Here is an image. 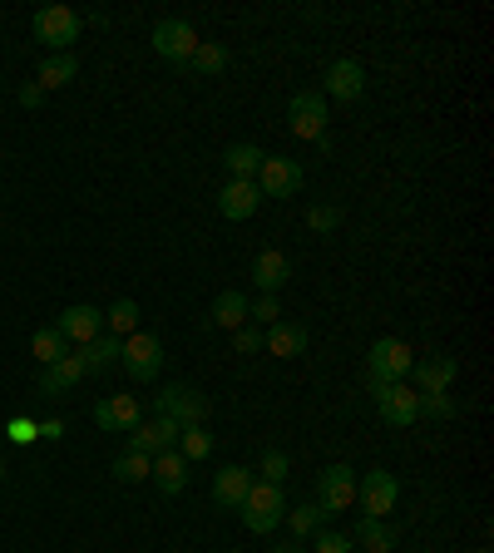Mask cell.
<instances>
[{
  "label": "cell",
  "mask_w": 494,
  "mask_h": 553,
  "mask_svg": "<svg viewBox=\"0 0 494 553\" xmlns=\"http://www.w3.org/2000/svg\"><path fill=\"white\" fill-rule=\"evenodd\" d=\"M35 40L50 50V55H70V45L80 40V15L70 5H40L35 20H30Z\"/></svg>",
  "instance_id": "cell-1"
},
{
  "label": "cell",
  "mask_w": 494,
  "mask_h": 553,
  "mask_svg": "<svg viewBox=\"0 0 494 553\" xmlns=\"http://www.w3.org/2000/svg\"><path fill=\"white\" fill-rule=\"evenodd\" d=\"M238 509H243L247 534H272V529L282 524V514H287V499H282V484H267V479H252V489H247V499L238 504Z\"/></svg>",
  "instance_id": "cell-2"
},
{
  "label": "cell",
  "mask_w": 494,
  "mask_h": 553,
  "mask_svg": "<svg viewBox=\"0 0 494 553\" xmlns=\"http://www.w3.org/2000/svg\"><path fill=\"white\" fill-rule=\"evenodd\" d=\"M287 129L297 134V139H322L327 134V94H317V89H302V94H292V104H287Z\"/></svg>",
  "instance_id": "cell-3"
},
{
  "label": "cell",
  "mask_w": 494,
  "mask_h": 553,
  "mask_svg": "<svg viewBox=\"0 0 494 553\" xmlns=\"http://www.w3.org/2000/svg\"><path fill=\"white\" fill-rule=\"evenodd\" d=\"M119 366H124L134 381H154V376L164 371V341L149 336V331L124 336V356H119Z\"/></svg>",
  "instance_id": "cell-4"
},
{
  "label": "cell",
  "mask_w": 494,
  "mask_h": 553,
  "mask_svg": "<svg viewBox=\"0 0 494 553\" xmlns=\"http://www.w3.org/2000/svg\"><path fill=\"white\" fill-rule=\"evenodd\" d=\"M371 395H376V410H381V420L386 425H415L420 420V395L411 391V386H401V381H371Z\"/></svg>",
  "instance_id": "cell-5"
},
{
  "label": "cell",
  "mask_w": 494,
  "mask_h": 553,
  "mask_svg": "<svg viewBox=\"0 0 494 553\" xmlns=\"http://www.w3.org/2000/svg\"><path fill=\"white\" fill-rule=\"evenodd\" d=\"M317 504H322V514H346L356 504V470L351 465H327L317 474Z\"/></svg>",
  "instance_id": "cell-6"
},
{
  "label": "cell",
  "mask_w": 494,
  "mask_h": 553,
  "mask_svg": "<svg viewBox=\"0 0 494 553\" xmlns=\"http://www.w3.org/2000/svg\"><path fill=\"white\" fill-rule=\"evenodd\" d=\"M411 366H415V356H411V346L406 341H396V336H381L376 346H371V381H406L411 376Z\"/></svg>",
  "instance_id": "cell-7"
},
{
  "label": "cell",
  "mask_w": 494,
  "mask_h": 553,
  "mask_svg": "<svg viewBox=\"0 0 494 553\" xmlns=\"http://www.w3.org/2000/svg\"><path fill=\"white\" fill-rule=\"evenodd\" d=\"M356 499H361V509H366L371 519H386V514L396 509V499H401V479L391 470H371L356 484Z\"/></svg>",
  "instance_id": "cell-8"
},
{
  "label": "cell",
  "mask_w": 494,
  "mask_h": 553,
  "mask_svg": "<svg viewBox=\"0 0 494 553\" xmlns=\"http://www.w3.org/2000/svg\"><path fill=\"white\" fill-rule=\"evenodd\" d=\"M257 193L262 198H292L297 188H302V163H292V158H262V168H257Z\"/></svg>",
  "instance_id": "cell-9"
},
{
  "label": "cell",
  "mask_w": 494,
  "mask_h": 553,
  "mask_svg": "<svg viewBox=\"0 0 494 553\" xmlns=\"http://www.w3.org/2000/svg\"><path fill=\"white\" fill-rule=\"evenodd\" d=\"M159 415L173 420V425H203L208 420V400L193 386H164L159 391Z\"/></svg>",
  "instance_id": "cell-10"
},
{
  "label": "cell",
  "mask_w": 494,
  "mask_h": 553,
  "mask_svg": "<svg viewBox=\"0 0 494 553\" xmlns=\"http://www.w3.org/2000/svg\"><path fill=\"white\" fill-rule=\"evenodd\" d=\"M178 430L183 425H173L164 415H154V420H139L134 430H129V450H139V455H164V450H178Z\"/></svg>",
  "instance_id": "cell-11"
},
{
  "label": "cell",
  "mask_w": 494,
  "mask_h": 553,
  "mask_svg": "<svg viewBox=\"0 0 494 553\" xmlns=\"http://www.w3.org/2000/svg\"><path fill=\"white\" fill-rule=\"evenodd\" d=\"M154 50L164 55L168 65H188V55L198 50V35L188 20H159L154 25Z\"/></svg>",
  "instance_id": "cell-12"
},
{
  "label": "cell",
  "mask_w": 494,
  "mask_h": 553,
  "mask_svg": "<svg viewBox=\"0 0 494 553\" xmlns=\"http://www.w3.org/2000/svg\"><path fill=\"white\" fill-rule=\"evenodd\" d=\"M139 420H144V405H139V395H109V400H99V405H94V425H99L104 435L134 430Z\"/></svg>",
  "instance_id": "cell-13"
},
{
  "label": "cell",
  "mask_w": 494,
  "mask_h": 553,
  "mask_svg": "<svg viewBox=\"0 0 494 553\" xmlns=\"http://www.w3.org/2000/svg\"><path fill=\"white\" fill-rule=\"evenodd\" d=\"M55 331L70 341V346H89L94 336H104V312L99 307H65L60 312V321H55Z\"/></svg>",
  "instance_id": "cell-14"
},
{
  "label": "cell",
  "mask_w": 494,
  "mask_h": 553,
  "mask_svg": "<svg viewBox=\"0 0 494 553\" xmlns=\"http://www.w3.org/2000/svg\"><path fill=\"white\" fill-rule=\"evenodd\" d=\"M257 208H262V193H257L252 178H228V188L218 193V213H223L228 223H247Z\"/></svg>",
  "instance_id": "cell-15"
},
{
  "label": "cell",
  "mask_w": 494,
  "mask_h": 553,
  "mask_svg": "<svg viewBox=\"0 0 494 553\" xmlns=\"http://www.w3.org/2000/svg\"><path fill=\"white\" fill-rule=\"evenodd\" d=\"M411 376H415V386H420L415 395H440V391H450V381L460 376V361L455 356H425V361L411 366Z\"/></svg>",
  "instance_id": "cell-16"
},
{
  "label": "cell",
  "mask_w": 494,
  "mask_h": 553,
  "mask_svg": "<svg viewBox=\"0 0 494 553\" xmlns=\"http://www.w3.org/2000/svg\"><path fill=\"white\" fill-rule=\"evenodd\" d=\"M287 277H292V262H287L277 247L257 252V262H252V282L262 287V297H277V292L287 287Z\"/></svg>",
  "instance_id": "cell-17"
},
{
  "label": "cell",
  "mask_w": 494,
  "mask_h": 553,
  "mask_svg": "<svg viewBox=\"0 0 494 553\" xmlns=\"http://www.w3.org/2000/svg\"><path fill=\"white\" fill-rule=\"evenodd\" d=\"M262 346H267L272 356L292 361V356L307 351V326H297V321H272V326L262 331Z\"/></svg>",
  "instance_id": "cell-18"
},
{
  "label": "cell",
  "mask_w": 494,
  "mask_h": 553,
  "mask_svg": "<svg viewBox=\"0 0 494 553\" xmlns=\"http://www.w3.org/2000/svg\"><path fill=\"white\" fill-rule=\"evenodd\" d=\"M327 94L331 99H341V104L361 99V94H366V70H361L356 60H336V65L327 70Z\"/></svg>",
  "instance_id": "cell-19"
},
{
  "label": "cell",
  "mask_w": 494,
  "mask_h": 553,
  "mask_svg": "<svg viewBox=\"0 0 494 553\" xmlns=\"http://www.w3.org/2000/svg\"><path fill=\"white\" fill-rule=\"evenodd\" d=\"M80 381H84V361H80V351H70L65 361H55V366H45L35 386H40V395H65V391H70V386H80Z\"/></svg>",
  "instance_id": "cell-20"
},
{
  "label": "cell",
  "mask_w": 494,
  "mask_h": 553,
  "mask_svg": "<svg viewBox=\"0 0 494 553\" xmlns=\"http://www.w3.org/2000/svg\"><path fill=\"white\" fill-rule=\"evenodd\" d=\"M247 489H252V470H243V465H228V470L213 474V504H223V509H238Z\"/></svg>",
  "instance_id": "cell-21"
},
{
  "label": "cell",
  "mask_w": 494,
  "mask_h": 553,
  "mask_svg": "<svg viewBox=\"0 0 494 553\" xmlns=\"http://www.w3.org/2000/svg\"><path fill=\"white\" fill-rule=\"evenodd\" d=\"M119 356H124V341L119 336H94L89 346H80V361H84V376H99V371H109V366H119Z\"/></svg>",
  "instance_id": "cell-22"
},
{
  "label": "cell",
  "mask_w": 494,
  "mask_h": 553,
  "mask_svg": "<svg viewBox=\"0 0 494 553\" xmlns=\"http://www.w3.org/2000/svg\"><path fill=\"white\" fill-rule=\"evenodd\" d=\"M149 479H154L164 494H178V489L188 484V460H183L178 450H164V455H154V470H149Z\"/></svg>",
  "instance_id": "cell-23"
},
{
  "label": "cell",
  "mask_w": 494,
  "mask_h": 553,
  "mask_svg": "<svg viewBox=\"0 0 494 553\" xmlns=\"http://www.w3.org/2000/svg\"><path fill=\"white\" fill-rule=\"evenodd\" d=\"M75 75H80V60H75V50H70V55H45V60H40V70H35V84L50 94V89L70 84Z\"/></svg>",
  "instance_id": "cell-24"
},
{
  "label": "cell",
  "mask_w": 494,
  "mask_h": 553,
  "mask_svg": "<svg viewBox=\"0 0 494 553\" xmlns=\"http://www.w3.org/2000/svg\"><path fill=\"white\" fill-rule=\"evenodd\" d=\"M30 356H35V361H40V371H45V366H55V361H65V356H70V341H65L55 326H45V331H35V336H30Z\"/></svg>",
  "instance_id": "cell-25"
},
{
  "label": "cell",
  "mask_w": 494,
  "mask_h": 553,
  "mask_svg": "<svg viewBox=\"0 0 494 553\" xmlns=\"http://www.w3.org/2000/svg\"><path fill=\"white\" fill-rule=\"evenodd\" d=\"M356 544H361L366 553H391V549H396V534H391V524H386V519L361 514V524H356Z\"/></svg>",
  "instance_id": "cell-26"
},
{
  "label": "cell",
  "mask_w": 494,
  "mask_h": 553,
  "mask_svg": "<svg viewBox=\"0 0 494 553\" xmlns=\"http://www.w3.org/2000/svg\"><path fill=\"white\" fill-rule=\"evenodd\" d=\"M213 326H223V331H238L247 326V297L243 292H218V302H213Z\"/></svg>",
  "instance_id": "cell-27"
},
{
  "label": "cell",
  "mask_w": 494,
  "mask_h": 553,
  "mask_svg": "<svg viewBox=\"0 0 494 553\" xmlns=\"http://www.w3.org/2000/svg\"><path fill=\"white\" fill-rule=\"evenodd\" d=\"M104 331H109V336H119V341H124V336H134V331H139V302H129V297H124V302H114V307L104 312Z\"/></svg>",
  "instance_id": "cell-28"
},
{
  "label": "cell",
  "mask_w": 494,
  "mask_h": 553,
  "mask_svg": "<svg viewBox=\"0 0 494 553\" xmlns=\"http://www.w3.org/2000/svg\"><path fill=\"white\" fill-rule=\"evenodd\" d=\"M262 158H267V154H262L257 144H233V149L223 154V163H228V173H233V178H257Z\"/></svg>",
  "instance_id": "cell-29"
},
{
  "label": "cell",
  "mask_w": 494,
  "mask_h": 553,
  "mask_svg": "<svg viewBox=\"0 0 494 553\" xmlns=\"http://www.w3.org/2000/svg\"><path fill=\"white\" fill-rule=\"evenodd\" d=\"M178 455H183V460H208V455H213V435H208L203 425H183V430H178Z\"/></svg>",
  "instance_id": "cell-30"
},
{
  "label": "cell",
  "mask_w": 494,
  "mask_h": 553,
  "mask_svg": "<svg viewBox=\"0 0 494 553\" xmlns=\"http://www.w3.org/2000/svg\"><path fill=\"white\" fill-rule=\"evenodd\" d=\"M188 65H193L198 75H223V70H228V50H223V45H203V40H198V50L188 55Z\"/></svg>",
  "instance_id": "cell-31"
},
{
  "label": "cell",
  "mask_w": 494,
  "mask_h": 553,
  "mask_svg": "<svg viewBox=\"0 0 494 553\" xmlns=\"http://www.w3.org/2000/svg\"><path fill=\"white\" fill-rule=\"evenodd\" d=\"M149 470H154V460H149V455H139V450H124V455L114 460V474H119L124 484H139V479H149Z\"/></svg>",
  "instance_id": "cell-32"
},
{
  "label": "cell",
  "mask_w": 494,
  "mask_h": 553,
  "mask_svg": "<svg viewBox=\"0 0 494 553\" xmlns=\"http://www.w3.org/2000/svg\"><path fill=\"white\" fill-rule=\"evenodd\" d=\"M322 519H327V514H322V504H302L287 524H292V534H302V539H307V534H317V529H322Z\"/></svg>",
  "instance_id": "cell-33"
},
{
  "label": "cell",
  "mask_w": 494,
  "mask_h": 553,
  "mask_svg": "<svg viewBox=\"0 0 494 553\" xmlns=\"http://www.w3.org/2000/svg\"><path fill=\"white\" fill-rule=\"evenodd\" d=\"M336 223H341V208H331V203L307 208V228H312V233H336Z\"/></svg>",
  "instance_id": "cell-34"
},
{
  "label": "cell",
  "mask_w": 494,
  "mask_h": 553,
  "mask_svg": "<svg viewBox=\"0 0 494 553\" xmlns=\"http://www.w3.org/2000/svg\"><path fill=\"white\" fill-rule=\"evenodd\" d=\"M460 405L450 400V391H440V395H420V415H435V420H450Z\"/></svg>",
  "instance_id": "cell-35"
},
{
  "label": "cell",
  "mask_w": 494,
  "mask_h": 553,
  "mask_svg": "<svg viewBox=\"0 0 494 553\" xmlns=\"http://www.w3.org/2000/svg\"><path fill=\"white\" fill-rule=\"evenodd\" d=\"M247 321H257V326H272V321H282V307H277V297H257V302H247Z\"/></svg>",
  "instance_id": "cell-36"
},
{
  "label": "cell",
  "mask_w": 494,
  "mask_h": 553,
  "mask_svg": "<svg viewBox=\"0 0 494 553\" xmlns=\"http://www.w3.org/2000/svg\"><path fill=\"white\" fill-rule=\"evenodd\" d=\"M317 553H356V544L336 529H317Z\"/></svg>",
  "instance_id": "cell-37"
},
{
  "label": "cell",
  "mask_w": 494,
  "mask_h": 553,
  "mask_svg": "<svg viewBox=\"0 0 494 553\" xmlns=\"http://www.w3.org/2000/svg\"><path fill=\"white\" fill-rule=\"evenodd\" d=\"M262 474H267V484H282V479H287V455H282V450H267V455H262Z\"/></svg>",
  "instance_id": "cell-38"
},
{
  "label": "cell",
  "mask_w": 494,
  "mask_h": 553,
  "mask_svg": "<svg viewBox=\"0 0 494 553\" xmlns=\"http://www.w3.org/2000/svg\"><path fill=\"white\" fill-rule=\"evenodd\" d=\"M233 336H238V351H243V356L262 351V326H238Z\"/></svg>",
  "instance_id": "cell-39"
},
{
  "label": "cell",
  "mask_w": 494,
  "mask_h": 553,
  "mask_svg": "<svg viewBox=\"0 0 494 553\" xmlns=\"http://www.w3.org/2000/svg\"><path fill=\"white\" fill-rule=\"evenodd\" d=\"M20 104H25V109H40V104H45V89H40L35 79H30V84H20Z\"/></svg>",
  "instance_id": "cell-40"
},
{
  "label": "cell",
  "mask_w": 494,
  "mask_h": 553,
  "mask_svg": "<svg viewBox=\"0 0 494 553\" xmlns=\"http://www.w3.org/2000/svg\"><path fill=\"white\" fill-rule=\"evenodd\" d=\"M40 430H35V420H10V440H20V445H30Z\"/></svg>",
  "instance_id": "cell-41"
},
{
  "label": "cell",
  "mask_w": 494,
  "mask_h": 553,
  "mask_svg": "<svg viewBox=\"0 0 494 553\" xmlns=\"http://www.w3.org/2000/svg\"><path fill=\"white\" fill-rule=\"evenodd\" d=\"M35 430H40V440H60V435H65V425H60V420H40Z\"/></svg>",
  "instance_id": "cell-42"
},
{
  "label": "cell",
  "mask_w": 494,
  "mask_h": 553,
  "mask_svg": "<svg viewBox=\"0 0 494 553\" xmlns=\"http://www.w3.org/2000/svg\"><path fill=\"white\" fill-rule=\"evenodd\" d=\"M272 553H302V549H297V544H277Z\"/></svg>",
  "instance_id": "cell-43"
},
{
  "label": "cell",
  "mask_w": 494,
  "mask_h": 553,
  "mask_svg": "<svg viewBox=\"0 0 494 553\" xmlns=\"http://www.w3.org/2000/svg\"><path fill=\"white\" fill-rule=\"evenodd\" d=\"M475 553H490V549H475Z\"/></svg>",
  "instance_id": "cell-44"
}]
</instances>
